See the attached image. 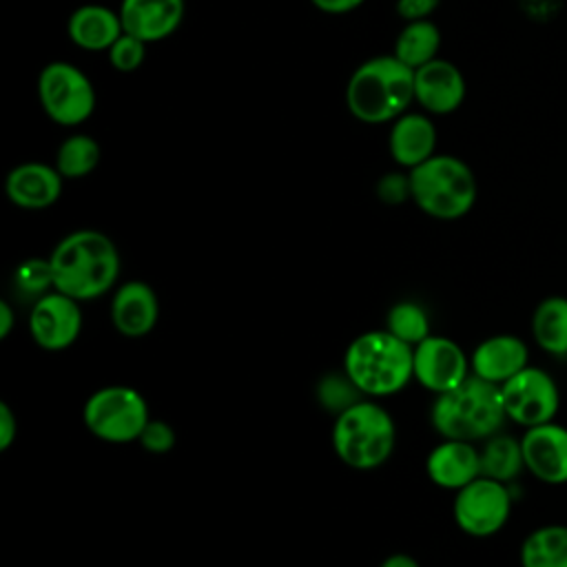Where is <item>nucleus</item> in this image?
<instances>
[{"instance_id": "1", "label": "nucleus", "mask_w": 567, "mask_h": 567, "mask_svg": "<svg viewBox=\"0 0 567 567\" xmlns=\"http://www.w3.org/2000/svg\"><path fill=\"white\" fill-rule=\"evenodd\" d=\"M55 290L82 301L106 295L120 277V252L100 230L82 228L64 235L49 255Z\"/></svg>"}, {"instance_id": "2", "label": "nucleus", "mask_w": 567, "mask_h": 567, "mask_svg": "<svg viewBox=\"0 0 567 567\" xmlns=\"http://www.w3.org/2000/svg\"><path fill=\"white\" fill-rule=\"evenodd\" d=\"M414 102V69L394 53L359 64L346 86L348 111L365 124L394 122Z\"/></svg>"}, {"instance_id": "3", "label": "nucleus", "mask_w": 567, "mask_h": 567, "mask_svg": "<svg viewBox=\"0 0 567 567\" xmlns=\"http://www.w3.org/2000/svg\"><path fill=\"white\" fill-rule=\"evenodd\" d=\"M501 388L470 374L461 385L436 394L430 405V423L441 439L485 441L505 425Z\"/></svg>"}, {"instance_id": "4", "label": "nucleus", "mask_w": 567, "mask_h": 567, "mask_svg": "<svg viewBox=\"0 0 567 567\" xmlns=\"http://www.w3.org/2000/svg\"><path fill=\"white\" fill-rule=\"evenodd\" d=\"M343 372L368 399L401 392L412 377V346L388 330H370L354 337L343 352Z\"/></svg>"}, {"instance_id": "5", "label": "nucleus", "mask_w": 567, "mask_h": 567, "mask_svg": "<svg viewBox=\"0 0 567 567\" xmlns=\"http://www.w3.org/2000/svg\"><path fill=\"white\" fill-rule=\"evenodd\" d=\"M330 441L343 465L368 472L392 456L396 425L383 405L365 396L334 416Z\"/></svg>"}, {"instance_id": "6", "label": "nucleus", "mask_w": 567, "mask_h": 567, "mask_svg": "<svg viewBox=\"0 0 567 567\" xmlns=\"http://www.w3.org/2000/svg\"><path fill=\"white\" fill-rule=\"evenodd\" d=\"M410 195L421 213L432 219L454 221L465 217L478 195L472 168L456 155H432L408 171Z\"/></svg>"}, {"instance_id": "7", "label": "nucleus", "mask_w": 567, "mask_h": 567, "mask_svg": "<svg viewBox=\"0 0 567 567\" xmlns=\"http://www.w3.org/2000/svg\"><path fill=\"white\" fill-rule=\"evenodd\" d=\"M151 414L146 399L131 385H104L89 394L82 408L86 430L113 445L133 443L140 439Z\"/></svg>"}, {"instance_id": "8", "label": "nucleus", "mask_w": 567, "mask_h": 567, "mask_svg": "<svg viewBox=\"0 0 567 567\" xmlns=\"http://www.w3.org/2000/svg\"><path fill=\"white\" fill-rule=\"evenodd\" d=\"M38 97L44 113L60 126H78L95 111V89L71 62H49L38 75Z\"/></svg>"}, {"instance_id": "9", "label": "nucleus", "mask_w": 567, "mask_h": 567, "mask_svg": "<svg viewBox=\"0 0 567 567\" xmlns=\"http://www.w3.org/2000/svg\"><path fill=\"white\" fill-rule=\"evenodd\" d=\"M512 507L514 496L509 485L481 474L454 492L452 518L463 534L472 538H489L507 525Z\"/></svg>"}, {"instance_id": "10", "label": "nucleus", "mask_w": 567, "mask_h": 567, "mask_svg": "<svg viewBox=\"0 0 567 567\" xmlns=\"http://www.w3.org/2000/svg\"><path fill=\"white\" fill-rule=\"evenodd\" d=\"M498 388L507 421L523 430L554 421L560 410L558 383L545 368L529 363Z\"/></svg>"}, {"instance_id": "11", "label": "nucleus", "mask_w": 567, "mask_h": 567, "mask_svg": "<svg viewBox=\"0 0 567 567\" xmlns=\"http://www.w3.org/2000/svg\"><path fill=\"white\" fill-rule=\"evenodd\" d=\"M470 374L467 352L450 337L430 334L412 348V377L434 396L461 385Z\"/></svg>"}, {"instance_id": "12", "label": "nucleus", "mask_w": 567, "mask_h": 567, "mask_svg": "<svg viewBox=\"0 0 567 567\" xmlns=\"http://www.w3.org/2000/svg\"><path fill=\"white\" fill-rule=\"evenodd\" d=\"M27 328L38 348L47 352L69 350L82 332L80 301L51 290L31 303Z\"/></svg>"}, {"instance_id": "13", "label": "nucleus", "mask_w": 567, "mask_h": 567, "mask_svg": "<svg viewBox=\"0 0 567 567\" xmlns=\"http://www.w3.org/2000/svg\"><path fill=\"white\" fill-rule=\"evenodd\" d=\"M525 472L545 485L567 483V425L554 421L527 427L520 436Z\"/></svg>"}, {"instance_id": "14", "label": "nucleus", "mask_w": 567, "mask_h": 567, "mask_svg": "<svg viewBox=\"0 0 567 567\" xmlns=\"http://www.w3.org/2000/svg\"><path fill=\"white\" fill-rule=\"evenodd\" d=\"M159 321V299L151 284L128 279L115 288L111 297V323L128 339H140L153 332Z\"/></svg>"}, {"instance_id": "15", "label": "nucleus", "mask_w": 567, "mask_h": 567, "mask_svg": "<svg viewBox=\"0 0 567 567\" xmlns=\"http://www.w3.org/2000/svg\"><path fill=\"white\" fill-rule=\"evenodd\" d=\"M465 100V78L450 60L434 58L432 62L414 69V102L427 113H454Z\"/></svg>"}, {"instance_id": "16", "label": "nucleus", "mask_w": 567, "mask_h": 567, "mask_svg": "<svg viewBox=\"0 0 567 567\" xmlns=\"http://www.w3.org/2000/svg\"><path fill=\"white\" fill-rule=\"evenodd\" d=\"M527 365H529V346L520 337L509 332L492 334L478 341L470 354L472 374L494 385H503Z\"/></svg>"}, {"instance_id": "17", "label": "nucleus", "mask_w": 567, "mask_h": 567, "mask_svg": "<svg viewBox=\"0 0 567 567\" xmlns=\"http://www.w3.org/2000/svg\"><path fill=\"white\" fill-rule=\"evenodd\" d=\"M62 175L44 162H24L9 171L4 193L9 202L24 210H44L62 195Z\"/></svg>"}, {"instance_id": "18", "label": "nucleus", "mask_w": 567, "mask_h": 567, "mask_svg": "<svg viewBox=\"0 0 567 567\" xmlns=\"http://www.w3.org/2000/svg\"><path fill=\"white\" fill-rule=\"evenodd\" d=\"M427 478L443 489L456 492L481 476L478 447L470 441L441 439L425 458Z\"/></svg>"}, {"instance_id": "19", "label": "nucleus", "mask_w": 567, "mask_h": 567, "mask_svg": "<svg viewBox=\"0 0 567 567\" xmlns=\"http://www.w3.org/2000/svg\"><path fill=\"white\" fill-rule=\"evenodd\" d=\"M117 13L124 33L151 44L177 31L184 18V0H122Z\"/></svg>"}, {"instance_id": "20", "label": "nucleus", "mask_w": 567, "mask_h": 567, "mask_svg": "<svg viewBox=\"0 0 567 567\" xmlns=\"http://www.w3.org/2000/svg\"><path fill=\"white\" fill-rule=\"evenodd\" d=\"M436 146V128L432 120L423 113H403L399 115L388 135V151L392 159L412 171L434 155Z\"/></svg>"}, {"instance_id": "21", "label": "nucleus", "mask_w": 567, "mask_h": 567, "mask_svg": "<svg viewBox=\"0 0 567 567\" xmlns=\"http://www.w3.org/2000/svg\"><path fill=\"white\" fill-rule=\"evenodd\" d=\"M69 40L86 51H109L111 44L124 33L120 13L102 4L78 7L66 22Z\"/></svg>"}, {"instance_id": "22", "label": "nucleus", "mask_w": 567, "mask_h": 567, "mask_svg": "<svg viewBox=\"0 0 567 567\" xmlns=\"http://www.w3.org/2000/svg\"><path fill=\"white\" fill-rule=\"evenodd\" d=\"M529 330L534 343L554 359L567 357V297L549 295L532 312Z\"/></svg>"}, {"instance_id": "23", "label": "nucleus", "mask_w": 567, "mask_h": 567, "mask_svg": "<svg viewBox=\"0 0 567 567\" xmlns=\"http://www.w3.org/2000/svg\"><path fill=\"white\" fill-rule=\"evenodd\" d=\"M520 567H567V525L545 523L534 527L518 549Z\"/></svg>"}, {"instance_id": "24", "label": "nucleus", "mask_w": 567, "mask_h": 567, "mask_svg": "<svg viewBox=\"0 0 567 567\" xmlns=\"http://www.w3.org/2000/svg\"><path fill=\"white\" fill-rule=\"evenodd\" d=\"M481 456V474L501 483H512L525 472L523 445L520 439L505 434L503 430L492 434L478 447Z\"/></svg>"}, {"instance_id": "25", "label": "nucleus", "mask_w": 567, "mask_h": 567, "mask_svg": "<svg viewBox=\"0 0 567 567\" xmlns=\"http://www.w3.org/2000/svg\"><path fill=\"white\" fill-rule=\"evenodd\" d=\"M439 49H441V31L427 18V20L405 22V27L396 35L392 53L410 69H419L432 62L434 58H439L436 55Z\"/></svg>"}, {"instance_id": "26", "label": "nucleus", "mask_w": 567, "mask_h": 567, "mask_svg": "<svg viewBox=\"0 0 567 567\" xmlns=\"http://www.w3.org/2000/svg\"><path fill=\"white\" fill-rule=\"evenodd\" d=\"M100 162V146L91 135L73 133L69 135L55 153V168L64 179H80L95 171Z\"/></svg>"}, {"instance_id": "27", "label": "nucleus", "mask_w": 567, "mask_h": 567, "mask_svg": "<svg viewBox=\"0 0 567 567\" xmlns=\"http://www.w3.org/2000/svg\"><path fill=\"white\" fill-rule=\"evenodd\" d=\"M385 330L408 346L421 343L430 337V317L427 310L416 301H399L385 315Z\"/></svg>"}, {"instance_id": "28", "label": "nucleus", "mask_w": 567, "mask_h": 567, "mask_svg": "<svg viewBox=\"0 0 567 567\" xmlns=\"http://www.w3.org/2000/svg\"><path fill=\"white\" fill-rule=\"evenodd\" d=\"M13 286L27 299H40L42 295L55 290L53 281V266L47 257H29L20 261L13 270Z\"/></svg>"}, {"instance_id": "29", "label": "nucleus", "mask_w": 567, "mask_h": 567, "mask_svg": "<svg viewBox=\"0 0 567 567\" xmlns=\"http://www.w3.org/2000/svg\"><path fill=\"white\" fill-rule=\"evenodd\" d=\"M361 399H365V396L357 390V385L350 381V377L343 370L339 374L330 372V374L321 377L317 383V401L334 416Z\"/></svg>"}, {"instance_id": "30", "label": "nucleus", "mask_w": 567, "mask_h": 567, "mask_svg": "<svg viewBox=\"0 0 567 567\" xmlns=\"http://www.w3.org/2000/svg\"><path fill=\"white\" fill-rule=\"evenodd\" d=\"M106 53H109V60H111L113 69H117L120 73H131V71L142 66V62L146 58V42H142L135 35L122 33L111 44V49Z\"/></svg>"}, {"instance_id": "31", "label": "nucleus", "mask_w": 567, "mask_h": 567, "mask_svg": "<svg viewBox=\"0 0 567 567\" xmlns=\"http://www.w3.org/2000/svg\"><path fill=\"white\" fill-rule=\"evenodd\" d=\"M137 443L148 454H168L177 443V434H175L171 423H166L162 419H148V423L142 430Z\"/></svg>"}, {"instance_id": "32", "label": "nucleus", "mask_w": 567, "mask_h": 567, "mask_svg": "<svg viewBox=\"0 0 567 567\" xmlns=\"http://www.w3.org/2000/svg\"><path fill=\"white\" fill-rule=\"evenodd\" d=\"M377 197L388 206H399L405 199H412L410 175L408 173H385L377 182Z\"/></svg>"}, {"instance_id": "33", "label": "nucleus", "mask_w": 567, "mask_h": 567, "mask_svg": "<svg viewBox=\"0 0 567 567\" xmlns=\"http://www.w3.org/2000/svg\"><path fill=\"white\" fill-rule=\"evenodd\" d=\"M441 0H396V16L403 22H414V20H427Z\"/></svg>"}, {"instance_id": "34", "label": "nucleus", "mask_w": 567, "mask_h": 567, "mask_svg": "<svg viewBox=\"0 0 567 567\" xmlns=\"http://www.w3.org/2000/svg\"><path fill=\"white\" fill-rule=\"evenodd\" d=\"M18 439V419L7 401H0V452L9 450Z\"/></svg>"}, {"instance_id": "35", "label": "nucleus", "mask_w": 567, "mask_h": 567, "mask_svg": "<svg viewBox=\"0 0 567 567\" xmlns=\"http://www.w3.org/2000/svg\"><path fill=\"white\" fill-rule=\"evenodd\" d=\"M323 13H348L361 7L365 0H310Z\"/></svg>"}, {"instance_id": "36", "label": "nucleus", "mask_w": 567, "mask_h": 567, "mask_svg": "<svg viewBox=\"0 0 567 567\" xmlns=\"http://www.w3.org/2000/svg\"><path fill=\"white\" fill-rule=\"evenodd\" d=\"M16 328V310L9 301H0V339H7Z\"/></svg>"}, {"instance_id": "37", "label": "nucleus", "mask_w": 567, "mask_h": 567, "mask_svg": "<svg viewBox=\"0 0 567 567\" xmlns=\"http://www.w3.org/2000/svg\"><path fill=\"white\" fill-rule=\"evenodd\" d=\"M379 567H421V565L416 563V558H414V556L403 554V551H396V554L385 556V558L381 560V565H379Z\"/></svg>"}]
</instances>
